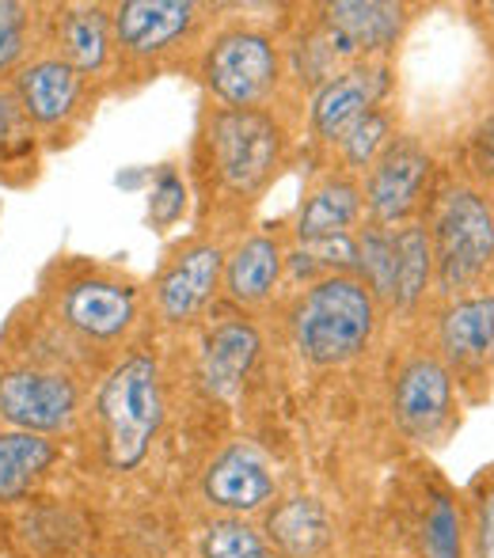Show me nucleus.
Here are the masks:
<instances>
[{"mask_svg":"<svg viewBox=\"0 0 494 558\" xmlns=\"http://www.w3.org/2000/svg\"><path fill=\"white\" fill-rule=\"evenodd\" d=\"M376 324L373 293L354 278H324L297 301L293 342L312 365H342L365 350Z\"/></svg>","mask_w":494,"mask_h":558,"instance_id":"obj_1","label":"nucleus"},{"mask_svg":"<svg viewBox=\"0 0 494 558\" xmlns=\"http://www.w3.org/2000/svg\"><path fill=\"white\" fill-rule=\"evenodd\" d=\"M99 418L107 434V463L115 471L137 468L164 422L160 368L153 357L133 353L107 376L99 391Z\"/></svg>","mask_w":494,"mask_h":558,"instance_id":"obj_2","label":"nucleus"},{"mask_svg":"<svg viewBox=\"0 0 494 558\" xmlns=\"http://www.w3.org/2000/svg\"><path fill=\"white\" fill-rule=\"evenodd\" d=\"M209 141H214L217 171H221L225 186L237 194H255L274 175L281 156V130L270 114L255 111H221L209 125Z\"/></svg>","mask_w":494,"mask_h":558,"instance_id":"obj_3","label":"nucleus"},{"mask_svg":"<svg viewBox=\"0 0 494 558\" xmlns=\"http://www.w3.org/2000/svg\"><path fill=\"white\" fill-rule=\"evenodd\" d=\"M494 258V214L472 191H457L437 221V281L442 289H468Z\"/></svg>","mask_w":494,"mask_h":558,"instance_id":"obj_4","label":"nucleus"},{"mask_svg":"<svg viewBox=\"0 0 494 558\" xmlns=\"http://www.w3.org/2000/svg\"><path fill=\"white\" fill-rule=\"evenodd\" d=\"M274 81H278V53L270 38L255 31H232L217 38L206 58V84L232 111L255 107L274 88Z\"/></svg>","mask_w":494,"mask_h":558,"instance_id":"obj_5","label":"nucleus"},{"mask_svg":"<svg viewBox=\"0 0 494 558\" xmlns=\"http://www.w3.org/2000/svg\"><path fill=\"white\" fill-rule=\"evenodd\" d=\"M76 414V388L69 376L46 368H12L0 376V418L23 434L65 429Z\"/></svg>","mask_w":494,"mask_h":558,"instance_id":"obj_6","label":"nucleus"},{"mask_svg":"<svg viewBox=\"0 0 494 558\" xmlns=\"http://www.w3.org/2000/svg\"><path fill=\"white\" fill-rule=\"evenodd\" d=\"M403 4H384V0H339L324 8V46L327 53H376L396 46L403 31Z\"/></svg>","mask_w":494,"mask_h":558,"instance_id":"obj_7","label":"nucleus"},{"mask_svg":"<svg viewBox=\"0 0 494 558\" xmlns=\"http://www.w3.org/2000/svg\"><path fill=\"white\" fill-rule=\"evenodd\" d=\"M430 175V156L422 153L414 141H396L388 145L373 163L370 175V191H365V202H370V214L376 225H396L403 221L407 214L419 202V191Z\"/></svg>","mask_w":494,"mask_h":558,"instance_id":"obj_8","label":"nucleus"},{"mask_svg":"<svg viewBox=\"0 0 494 558\" xmlns=\"http://www.w3.org/2000/svg\"><path fill=\"white\" fill-rule=\"evenodd\" d=\"M202 490H206V498L217 509L255 513V509H263L274 498L278 483H274L270 463H266V456L255 445H232L209 463Z\"/></svg>","mask_w":494,"mask_h":558,"instance_id":"obj_9","label":"nucleus"},{"mask_svg":"<svg viewBox=\"0 0 494 558\" xmlns=\"http://www.w3.org/2000/svg\"><path fill=\"white\" fill-rule=\"evenodd\" d=\"M449 403H453V384L442 361L419 357L399 373L391 411H396V422L403 434L419 437V441L434 437L445 426V418H449Z\"/></svg>","mask_w":494,"mask_h":558,"instance_id":"obj_10","label":"nucleus"},{"mask_svg":"<svg viewBox=\"0 0 494 558\" xmlns=\"http://www.w3.org/2000/svg\"><path fill=\"white\" fill-rule=\"evenodd\" d=\"M388 92V69L381 65H354L347 73L332 76L320 88L316 104H312V125L320 137L342 141V133L373 111Z\"/></svg>","mask_w":494,"mask_h":558,"instance_id":"obj_11","label":"nucleus"},{"mask_svg":"<svg viewBox=\"0 0 494 558\" xmlns=\"http://www.w3.org/2000/svg\"><path fill=\"white\" fill-rule=\"evenodd\" d=\"M194 12L198 8L191 0H125L115 8L111 31L125 53L148 58V53H160L171 43H179L191 31Z\"/></svg>","mask_w":494,"mask_h":558,"instance_id":"obj_12","label":"nucleus"},{"mask_svg":"<svg viewBox=\"0 0 494 558\" xmlns=\"http://www.w3.org/2000/svg\"><path fill=\"white\" fill-rule=\"evenodd\" d=\"M61 312H65V324L76 327L81 335L111 342V338H119L133 324L137 296H133L130 286H119V281L81 278L65 289Z\"/></svg>","mask_w":494,"mask_h":558,"instance_id":"obj_13","label":"nucleus"},{"mask_svg":"<svg viewBox=\"0 0 494 558\" xmlns=\"http://www.w3.org/2000/svg\"><path fill=\"white\" fill-rule=\"evenodd\" d=\"M221 266H225V255L217 247H209V243L183 251V255L164 270L160 289H156V304H160L164 316H168L171 324H183V319L198 316L209 304V296H214L217 281H221Z\"/></svg>","mask_w":494,"mask_h":558,"instance_id":"obj_14","label":"nucleus"},{"mask_svg":"<svg viewBox=\"0 0 494 558\" xmlns=\"http://www.w3.org/2000/svg\"><path fill=\"white\" fill-rule=\"evenodd\" d=\"M258 357V335L251 324H221L206 335L202 342V357H198V376L206 384L209 396L217 399H237L244 388L248 368Z\"/></svg>","mask_w":494,"mask_h":558,"instance_id":"obj_15","label":"nucleus"},{"mask_svg":"<svg viewBox=\"0 0 494 558\" xmlns=\"http://www.w3.org/2000/svg\"><path fill=\"white\" fill-rule=\"evenodd\" d=\"M81 99V73L65 58H43L27 65L15 81V104L27 122L53 125L73 114Z\"/></svg>","mask_w":494,"mask_h":558,"instance_id":"obj_16","label":"nucleus"},{"mask_svg":"<svg viewBox=\"0 0 494 558\" xmlns=\"http://www.w3.org/2000/svg\"><path fill=\"white\" fill-rule=\"evenodd\" d=\"M266 536L281 558H312L332 539V521L316 498H289L270 513Z\"/></svg>","mask_w":494,"mask_h":558,"instance_id":"obj_17","label":"nucleus"},{"mask_svg":"<svg viewBox=\"0 0 494 558\" xmlns=\"http://www.w3.org/2000/svg\"><path fill=\"white\" fill-rule=\"evenodd\" d=\"M442 350L457 365H480L494 350V293L460 301L442 319Z\"/></svg>","mask_w":494,"mask_h":558,"instance_id":"obj_18","label":"nucleus"},{"mask_svg":"<svg viewBox=\"0 0 494 558\" xmlns=\"http://www.w3.org/2000/svg\"><path fill=\"white\" fill-rule=\"evenodd\" d=\"M53 460L58 448L43 434H23V429L0 434V501H20Z\"/></svg>","mask_w":494,"mask_h":558,"instance_id":"obj_19","label":"nucleus"},{"mask_svg":"<svg viewBox=\"0 0 494 558\" xmlns=\"http://www.w3.org/2000/svg\"><path fill=\"white\" fill-rule=\"evenodd\" d=\"M362 214V194L350 179H327L320 191H312V198L304 202L301 221H297V235L301 243L324 240V235H339Z\"/></svg>","mask_w":494,"mask_h":558,"instance_id":"obj_20","label":"nucleus"},{"mask_svg":"<svg viewBox=\"0 0 494 558\" xmlns=\"http://www.w3.org/2000/svg\"><path fill=\"white\" fill-rule=\"evenodd\" d=\"M281 278V251L274 240L266 235H255V240L240 243L237 255L229 258V270H225V286L237 301L255 304L266 301L270 289L278 286Z\"/></svg>","mask_w":494,"mask_h":558,"instance_id":"obj_21","label":"nucleus"},{"mask_svg":"<svg viewBox=\"0 0 494 558\" xmlns=\"http://www.w3.org/2000/svg\"><path fill=\"white\" fill-rule=\"evenodd\" d=\"M58 38L65 46V61L76 73H96L107 61V46H111V20L104 8H73L61 15Z\"/></svg>","mask_w":494,"mask_h":558,"instance_id":"obj_22","label":"nucleus"},{"mask_svg":"<svg viewBox=\"0 0 494 558\" xmlns=\"http://www.w3.org/2000/svg\"><path fill=\"white\" fill-rule=\"evenodd\" d=\"M396 243V289H391V304L396 308H411L422 296L434 270V247H430V235L419 225H407L391 235Z\"/></svg>","mask_w":494,"mask_h":558,"instance_id":"obj_23","label":"nucleus"},{"mask_svg":"<svg viewBox=\"0 0 494 558\" xmlns=\"http://www.w3.org/2000/svg\"><path fill=\"white\" fill-rule=\"evenodd\" d=\"M202 558H274V547L244 521H217L202 536Z\"/></svg>","mask_w":494,"mask_h":558,"instance_id":"obj_24","label":"nucleus"},{"mask_svg":"<svg viewBox=\"0 0 494 558\" xmlns=\"http://www.w3.org/2000/svg\"><path fill=\"white\" fill-rule=\"evenodd\" d=\"M422 555L460 558V513L445 494H434V501H430L426 524H422Z\"/></svg>","mask_w":494,"mask_h":558,"instance_id":"obj_25","label":"nucleus"},{"mask_svg":"<svg viewBox=\"0 0 494 558\" xmlns=\"http://www.w3.org/2000/svg\"><path fill=\"white\" fill-rule=\"evenodd\" d=\"M358 266V243L347 232L339 235H324V240H309L301 243V251L293 255V270L297 274H316V270H350Z\"/></svg>","mask_w":494,"mask_h":558,"instance_id":"obj_26","label":"nucleus"},{"mask_svg":"<svg viewBox=\"0 0 494 558\" xmlns=\"http://www.w3.org/2000/svg\"><path fill=\"white\" fill-rule=\"evenodd\" d=\"M358 266L370 278L373 293L391 301V289H396V243H391V235L384 228L365 232V240L358 243Z\"/></svg>","mask_w":494,"mask_h":558,"instance_id":"obj_27","label":"nucleus"},{"mask_svg":"<svg viewBox=\"0 0 494 558\" xmlns=\"http://www.w3.org/2000/svg\"><path fill=\"white\" fill-rule=\"evenodd\" d=\"M384 148H388V118L381 111L358 118V122L342 133V156H347V163H354V168H370Z\"/></svg>","mask_w":494,"mask_h":558,"instance_id":"obj_28","label":"nucleus"},{"mask_svg":"<svg viewBox=\"0 0 494 558\" xmlns=\"http://www.w3.org/2000/svg\"><path fill=\"white\" fill-rule=\"evenodd\" d=\"M27 27H31V8L15 4V0H0V73L23 58V50H27Z\"/></svg>","mask_w":494,"mask_h":558,"instance_id":"obj_29","label":"nucleus"},{"mask_svg":"<svg viewBox=\"0 0 494 558\" xmlns=\"http://www.w3.org/2000/svg\"><path fill=\"white\" fill-rule=\"evenodd\" d=\"M183 202H186V191H183V183H179L171 171H164L160 175V183H156V191H153V221L156 225H171L179 214H183Z\"/></svg>","mask_w":494,"mask_h":558,"instance_id":"obj_30","label":"nucleus"},{"mask_svg":"<svg viewBox=\"0 0 494 558\" xmlns=\"http://www.w3.org/2000/svg\"><path fill=\"white\" fill-rule=\"evenodd\" d=\"M20 122H23V111H20V104H15V96L0 92V148L20 133Z\"/></svg>","mask_w":494,"mask_h":558,"instance_id":"obj_31","label":"nucleus"},{"mask_svg":"<svg viewBox=\"0 0 494 558\" xmlns=\"http://www.w3.org/2000/svg\"><path fill=\"white\" fill-rule=\"evenodd\" d=\"M480 558H494V486L480 506Z\"/></svg>","mask_w":494,"mask_h":558,"instance_id":"obj_32","label":"nucleus"},{"mask_svg":"<svg viewBox=\"0 0 494 558\" xmlns=\"http://www.w3.org/2000/svg\"><path fill=\"white\" fill-rule=\"evenodd\" d=\"M472 153H475V163H480L483 175H494V118L480 130V137H475Z\"/></svg>","mask_w":494,"mask_h":558,"instance_id":"obj_33","label":"nucleus"}]
</instances>
